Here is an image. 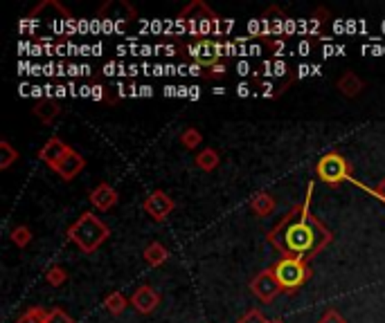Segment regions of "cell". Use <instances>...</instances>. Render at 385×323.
I'll use <instances>...</instances> for the list:
<instances>
[{"label":"cell","mask_w":385,"mask_h":323,"mask_svg":"<svg viewBox=\"0 0 385 323\" xmlns=\"http://www.w3.org/2000/svg\"><path fill=\"white\" fill-rule=\"evenodd\" d=\"M311 193H313V184H309L307 189V200L293 206L277 223L273 232L268 234V242L284 258L309 263L313 256H318L334 238L329 229L311 213Z\"/></svg>","instance_id":"1"},{"label":"cell","mask_w":385,"mask_h":323,"mask_svg":"<svg viewBox=\"0 0 385 323\" xmlns=\"http://www.w3.org/2000/svg\"><path fill=\"white\" fill-rule=\"evenodd\" d=\"M219 22H221V18L214 14L206 3H201V0H194L191 5H187L176 18V25L180 27V32L187 34V37H191L194 41L208 39L212 34H217Z\"/></svg>","instance_id":"2"},{"label":"cell","mask_w":385,"mask_h":323,"mask_svg":"<svg viewBox=\"0 0 385 323\" xmlns=\"http://www.w3.org/2000/svg\"><path fill=\"white\" fill-rule=\"evenodd\" d=\"M111 236L108 225H104L97 216L90 211L82 213L72 223V227L68 229V240H72L75 245L82 249L84 253H93L99 249V245Z\"/></svg>","instance_id":"3"},{"label":"cell","mask_w":385,"mask_h":323,"mask_svg":"<svg viewBox=\"0 0 385 323\" xmlns=\"http://www.w3.org/2000/svg\"><path fill=\"white\" fill-rule=\"evenodd\" d=\"M183 52L185 59H189L198 67H214L217 63H221L219 59L225 54V45L221 41L214 39H201V41H191L183 48H178V54Z\"/></svg>","instance_id":"4"},{"label":"cell","mask_w":385,"mask_h":323,"mask_svg":"<svg viewBox=\"0 0 385 323\" xmlns=\"http://www.w3.org/2000/svg\"><path fill=\"white\" fill-rule=\"evenodd\" d=\"M277 281L282 285V292H298L300 287L311 279L309 263L296 261V258H282L273 268Z\"/></svg>","instance_id":"5"},{"label":"cell","mask_w":385,"mask_h":323,"mask_svg":"<svg viewBox=\"0 0 385 323\" xmlns=\"http://www.w3.org/2000/svg\"><path fill=\"white\" fill-rule=\"evenodd\" d=\"M315 171H318V178L327 184H338L343 182L347 176H349V166L343 155L338 153H327L320 162L318 166H315Z\"/></svg>","instance_id":"6"},{"label":"cell","mask_w":385,"mask_h":323,"mask_svg":"<svg viewBox=\"0 0 385 323\" xmlns=\"http://www.w3.org/2000/svg\"><path fill=\"white\" fill-rule=\"evenodd\" d=\"M251 290H253V294L259 298V301L270 303V301H275L277 294L282 292V285H279V281H277V276H275L273 270H262L251 281Z\"/></svg>","instance_id":"7"},{"label":"cell","mask_w":385,"mask_h":323,"mask_svg":"<svg viewBox=\"0 0 385 323\" xmlns=\"http://www.w3.org/2000/svg\"><path fill=\"white\" fill-rule=\"evenodd\" d=\"M289 16L279 7H270L264 11V16L259 18L262 22V34H270V37H282L289 32Z\"/></svg>","instance_id":"8"},{"label":"cell","mask_w":385,"mask_h":323,"mask_svg":"<svg viewBox=\"0 0 385 323\" xmlns=\"http://www.w3.org/2000/svg\"><path fill=\"white\" fill-rule=\"evenodd\" d=\"M174 200L169 198V195L165 193V191H153L149 198L144 200V211L149 213L153 220H165V218L174 211Z\"/></svg>","instance_id":"9"},{"label":"cell","mask_w":385,"mask_h":323,"mask_svg":"<svg viewBox=\"0 0 385 323\" xmlns=\"http://www.w3.org/2000/svg\"><path fill=\"white\" fill-rule=\"evenodd\" d=\"M72 148L68 146L61 137H50L48 142L43 144V148L39 151V157H41V162H45V164H48L50 169H54L56 164H59V162L70 153Z\"/></svg>","instance_id":"10"},{"label":"cell","mask_w":385,"mask_h":323,"mask_svg":"<svg viewBox=\"0 0 385 323\" xmlns=\"http://www.w3.org/2000/svg\"><path fill=\"white\" fill-rule=\"evenodd\" d=\"M160 303V294H158L151 285H142L133 292L131 296V305L138 310L140 315H151L153 310Z\"/></svg>","instance_id":"11"},{"label":"cell","mask_w":385,"mask_h":323,"mask_svg":"<svg viewBox=\"0 0 385 323\" xmlns=\"http://www.w3.org/2000/svg\"><path fill=\"white\" fill-rule=\"evenodd\" d=\"M118 200H120L118 191L113 189L111 184H106V182L97 184V187L90 191V202H93V206H95V209H99V211L113 209V206L118 204Z\"/></svg>","instance_id":"12"},{"label":"cell","mask_w":385,"mask_h":323,"mask_svg":"<svg viewBox=\"0 0 385 323\" xmlns=\"http://www.w3.org/2000/svg\"><path fill=\"white\" fill-rule=\"evenodd\" d=\"M84 166H86V159L79 155L77 151H70L68 153L59 164L54 166V171L59 173V176L63 178V180H72V178H77L79 173L84 171Z\"/></svg>","instance_id":"13"},{"label":"cell","mask_w":385,"mask_h":323,"mask_svg":"<svg viewBox=\"0 0 385 323\" xmlns=\"http://www.w3.org/2000/svg\"><path fill=\"white\" fill-rule=\"evenodd\" d=\"M32 112H34V117L41 119L43 124H52L61 114V103L52 97L41 99V101H37V106H34Z\"/></svg>","instance_id":"14"},{"label":"cell","mask_w":385,"mask_h":323,"mask_svg":"<svg viewBox=\"0 0 385 323\" xmlns=\"http://www.w3.org/2000/svg\"><path fill=\"white\" fill-rule=\"evenodd\" d=\"M338 90L343 92L345 97H349V99H354V97H358L360 92L365 90V81L360 79L356 72H352V70H347L341 79H338Z\"/></svg>","instance_id":"15"},{"label":"cell","mask_w":385,"mask_h":323,"mask_svg":"<svg viewBox=\"0 0 385 323\" xmlns=\"http://www.w3.org/2000/svg\"><path fill=\"white\" fill-rule=\"evenodd\" d=\"M251 209H253L255 216L266 218V216H270L275 211V198L268 191H259L251 198Z\"/></svg>","instance_id":"16"},{"label":"cell","mask_w":385,"mask_h":323,"mask_svg":"<svg viewBox=\"0 0 385 323\" xmlns=\"http://www.w3.org/2000/svg\"><path fill=\"white\" fill-rule=\"evenodd\" d=\"M167 258H169V251L163 242H151V245L144 249V261L149 263L151 268H160Z\"/></svg>","instance_id":"17"},{"label":"cell","mask_w":385,"mask_h":323,"mask_svg":"<svg viewBox=\"0 0 385 323\" xmlns=\"http://www.w3.org/2000/svg\"><path fill=\"white\" fill-rule=\"evenodd\" d=\"M196 166L198 169H203V171H214V169H217L219 166V162H221V157H219V153L217 151H214V148H203V151L196 155Z\"/></svg>","instance_id":"18"},{"label":"cell","mask_w":385,"mask_h":323,"mask_svg":"<svg viewBox=\"0 0 385 323\" xmlns=\"http://www.w3.org/2000/svg\"><path fill=\"white\" fill-rule=\"evenodd\" d=\"M327 16H329V11L318 9V11H315V14L309 18V22H307V34H309V37H320V34L324 32Z\"/></svg>","instance_id":"19"},{"label":"cell","mask_w":385,"mask_h":323,"mask_svg":"<svg viewBox=\"0 0 385 323\" xmlns=\"http://www.w3.org/2000/svg\"><path fill=\"white\" fill-rule=\"evenodd\" d=\"M18 159V151L7 140L0 142V171H7Z\"/></svg>","instance_id":"20"},{"label":"cell","mask_w":385,"mask_h":323,"mask_svg":"<svg viewBox=\"0 0 385 323\" xmlns=\"http://www.w3.org/2000/svg\"><path fill=\"white\" fill-rule=\"evenodd\" d=\"M104 308L108 310L111 315H122L124 308H127V298H124L122 292H111L106 298H104Z\"/></svg>","instance_id":"21"},{"label":"cell","mask_w":385,"mask_h":323,"mask_svg":"<svg viewBox=\"0 0 385 323\" xmlns=\"http://www.w3.org/2000/svg\"><path fill=\"white\" fill-rule=\"evenodd\" d=\"M48 315H50V310L30 308L27 312H23V315L18 317L16 323H48Z\"/></svg>","instance_id":"22"},{"label":"cell","mask_w":385,"mask_h":323,"mask_svg":"<svg viewBox=\"0 0 385 323\" xmlns=\"http://www.w3.org/2000/svg\"><path fill=\"white\" fill-rule=\"evenodd\" d=\"M11 242H14V245H18L20 249L23 247H27L30 242H32V232H30V227H25V225H20V227H14L11 229Z\"/></svg>","instance_id":"23"},{"label":"cell","mask_w":385,"mask_h":323,"mask_svg":"<svg viewBox=\"0 0 385 323\" xmlns=\"http://www.w3.org/2000/svg\"><path fill=\"white\" fill-rule=\"evenodd\" d=\"M201 142H203V135L196 128H185L183 133H180V144H183L185 148H189V151H194Z\"/></svg>","instance_id":"24"},{"label":"cell","mask_w":385,"mask_h":323,"mask_svg":"<svg viewBox=\"0 0 385 323\" xmlns=\"http://www.w3.org/2000/svg\"><path fill=\"white\" fill-rule=\"evenodd\" d=\"M45 281H48L50 285H54V287H59L68 281V274H65V270L61 268V265H52V268L48 270V274H45Z\"/></svg>","instance_id":"25"},{"label":"cell","mask_w":385,"mask_h":323,"mask_svg":"<svg viewBox=\"0 0 385 323\" xmlns=\"http://www.w3.org/2000/svg\"><path fill=\"white\" fill-rule=\"evenodd\" d=\"M48 323H75V319L65 312L61 308H52L50 315H48Z\"/></svg>","instance_id":"26"},{"label":"cell","mask_w":385,"mask_h":323,"mask_svg":"<svg viewBox=\"0 0 385 323\" xmlns=\"http://www.w3.org/2000/svg\"><path fill=\"white\" fill-rule=\"evenodd\" d=\"M236 323H270V321L259 312V310H251V312H246Z\"/></svg>","instance_id":"27"},{"label":"cell","mask_w":385,"mask_h":323,"mask_svg":"<svg viewBox=\"0 0 385 323\" xmlns=\"http://www.w3.org/2000/svg\"><path fill=\"white\" fill-rule=\"evenodd\" d=\"M320 323H347L345 317L338 312V310H327V312L322 315Z\"/></svg>","instance_id":"28"},{"label":"cell","mask_w":385,"mask_h":323,"mask_svg":"<svg viewBox=\"0 0 385 323\" xmlns=\"http://www.w3.org/2000/svg\"><path fill=\"white\" fill-rule=\"evenodd\" d=\"M90 97H93L95 101H108L106 88H101V86H93V88H90Z\"/></svg>","instance_id":"29"},{"label":"cell","mask_w":385,"mask_h":323,"mask_svg":"<svg viewBox=\"0 0 385 323\" xmlns=\"http://www.w3.org/2000/svg\"><path fill=\"white\" fill-rule=\"evenodd\" d=\"M223 74H225V65L223 63H217L214 67H210V72H208L210 79H221Z\"/></svg>","instance_id":"30"},{"label":"cell","mask_w":385,"mask_h":323,"mask_svg":"<svg viewBox=\"0 0 385 323\" xmlns=\"http://www.w3.org/2000/svg\"><path fill=\"white\" fill-rule=\"evenodd\" d=\"M282 52H284V43H282V41H275L273 45H270V54H275V56H279Z\"/></svg>","instance_id":"31"},{"label":"cell","mask_w":385,"mask_h":323,"mask_svg":"<svg viewBox=\"0 0 385 323\" xmlns=\"http://www.w3.org/2000/svg\"><path fill=\"white\" fill-rule=\"evenodd\" d=\"M377 195H381V198L385 200V178L379 182V187H377Z\"/></svg>","instance_id":"32"},{"label":"cell","mask_w":385,"mask_h":323,"mask_svg":"<svg viewBox=\"0 0 385 323\" xmlns=\"http://www.w3.org/2000/svg\"><path fill=\"white\" fill-rule=\"evenodd\" d=\"M236 92H239V97H248V92H251V88H248V84H241Z\"/></svg>","instance_id":"33"},{"label":"cell","mask_w":385,"mask_h":323,"mask_svg":"<svg viewBox=\"0 0 385 323\" xmlns=\"http://www.w3.org/2000/svg\"><path fill=\"white\" fill-rule=\"evenodd\" d=\"M54 90H56V97H63L65 95V88L63 86H56Z\"/></svg>","instance_id":"34"},{"label":"cell","mask_w":385,"mask_h":323,"mask_svg":"<svg viewBox=\"0 0 385 323\" xmlns=\"http://www.w3.org/2000/svg\"><path fill=\"white\" fill-rule=\"evenodd\" d=\"M270 323H284V321H270Z\"/></svg>","instance_id":"35"}]
</instances>
